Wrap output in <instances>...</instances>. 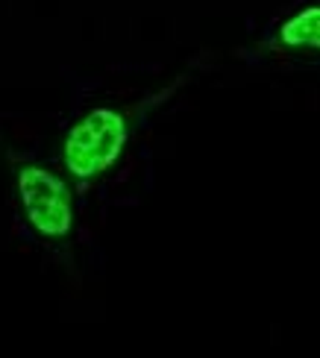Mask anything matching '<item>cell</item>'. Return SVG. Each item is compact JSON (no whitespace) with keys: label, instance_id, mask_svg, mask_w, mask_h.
Here are the masks:
<instances>
[{"label":"cell","instance_id":"3","mask_svg":"<svg viewBox=\"0 0 320 358\" xmlns=\"http://www.w3.org/2000/svg\"><path fill=\"white\" fill-rule=\"evenodd\" d=\"M279 41L285 48L320 50V6H306L279 27Z\"/></svg>","mask_w":320,"mask_h":358},{"label":"cell","instance_id":"1","mask_svg":"<svg viewBox=\"0 0 320 358\" xmlns=\"http://www.w3.org/2000/svg\"><path fill=\"white\" fill-rule=\"evenodd\" d=\"M127 136H130L127 117L120 112H115L109 106L91 109L85 117H80V121L68 129V136L62 141L65 171L74 179H80V182L100 176L124 153Z\"/></svg>","mask_w":320,"mask_h":358},{"label":"cell","instance_id":"2","mask_svg":"<svg viewBox=\"0 0 320 358\" xmlns=\"http://www.w3.org/2000/svg\"><path fill=\"white\" fill-rule=\"evenodd\" d=\"M15 191L27 223L36 235L59 241L74 229V197L62 176L41 165H21L15 173Z\"/></svg>","mask_w":320,"mask_h":358}]
</instances>
